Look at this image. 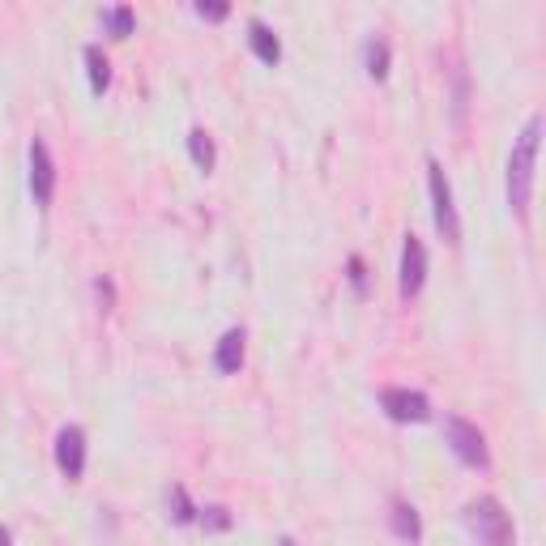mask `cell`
Wrapping results in <instances>:
<instances>
[{
    "label": "cell",
    "mask_w": 546,
    "mask_h": 546,
    "mask_svg": "<svg viewBox=\"0 0 546 546\" xmlns=\"http://www.w3.org/2000/svg\"><path fill=\"white\" fill-rule=\"evenodd\" d=\"M538 141H542V116H529L525 128L512 141L508 154V205L512 214L525 218L529 201H534V180H538Z\"/></svg>",
    "instance_id": "obj_1"
},
{
    "label": "cell",
    "mask_w": 546,
    "mask_h": 546,
    "mask_svg": "<svg viewBox=\"0 0 546 546\" xmlns=\"http://www.w3.org/2000/svg\"><path fill=\"white\" fill-rule=\"evenodd\" d=\"M461 521H465V529H470V538L478 546H517L512 517L495 495H478V500H470L465 512H461Z\"/></svg>",
    "instance_id": "obj_2"
},
{
    "label": "cell",
    "mask_w": 546,
    "mask_h": 546,
    "mask_svg": "<svg viewBox=\"0 0 546 546\" xmlns=\"http://www.w3.org/2000/svg\"><path fill=\"white\" fill-rule=\"evenodd\" d=\"M444 444L465 470H491V444L487 436L478 431V423L461 419V414H444Z\"/></svg>",
    "instance_id": "obj_3"
},
{
    "label": "cell",
    "mask_w": 546,
    "mask_h": 546,
    "mask_svg": "<svg viewBox=\"0 0 546 546\" xmlns=\"http://www.w3.org/2000/svg\"><path fill=\"white\" fill-rule=\"evenodd\" d=\"M427 192H431V218H436V231L448 248L461 244V214L453 201V184L440 167V158H427Z\"/></svg>",
    "instance_id": "obj_4"
},
{
    "label": "cell",
    "mask_w": 546,
    "mask_h": 546,
    "mask_svg": "<svg viewBox=\"0 0 546 546\" xmlns=\"http://www.w3.org/2000/svg\"><path fill=\"white\" fill-rule=\"evenodd\" d=\"M427 286V248L419 235H406V244H401V269H397V295L401 299H419Z\"/></svg>",
    "instance_id": "obj_5"
},
{
    "label": "cell",
    "mask_w": 546,
    "mask_h": 546,
    "mask_svg": "<svg viewBox=\"0 0 546 546\" xmlns=\"http://www.w3.org/2000/svg\"><path fill=\"white\" fill-rule=\"evenodd\" d=\"M26 158H30V197H35L39 210H47L52 197H56V158H52V150H47L43 137H30Z\"/></svg>",
    "instance_id": "obj_6"
},
{
    "label": "cell",
    "mask_w": 546,
    "mask_h": 546,
    "mask_svg": "<svg viewBox=\"0 0 546 546\" xmlns=\"http://www.w3.org/2000/svg\"><path fill=\"white\" fill-rule=\"evenodd\" d=\"M380 410L393 423H431V397L419 389H380Z\"/></svg>",
    "instance_id": "obj_7"
},
{
    "label": "cell",
    "mask_w": 546,
    "mask_h": 546,
    "mask_svg": "<svg viewBox=\"0 0 546 546\" xmlns=\"http://www.w3.org/2000/svg\"><path fill=\"white\" fill-rule=\"evenodd\" d=\"M56 470L69 478V483H82V474H86V431L77 423L56 431Z\"/></svg>",
    "instance_id": "obj_8"
},
{
    "label": "cell",
    "mask_w": 546,
    "mask_h": 546,
    "mask_svg": "<svg viewBox=\"0 0 546 546\" xmlns=\"http://www.w3.org/2000/svg\"><path fill=\"white\" fill-rule=\"evenodd\" d=\"M244 355H248V329H227L218 337L214 346V367L218 376H239V367H244Z\"/></svg>",
    "instance_id": "obj_9"
},
{
    "label": "cell",
    "mask_w": 546,
    "mask_h": 546,
    "mask_svg": "<svg viewBox=\"0 0 546 546\" xmlns=\"http://www.w3.org/2000/svg\"><path fill=\"white\" fill-rule=\"evenodd\" d=\"M389 529H393V538L397 542H406V546H419L423 542V517H419V508H414L410 500H397L389 504Z\"/></svg>",
    "instance_id": "obj_10"
},
{
    "label": "cell",
    "mask_w": 546,
    "mask_h": 546,
    "mask_svg": "<svg viewBox=\"0 0 546 546\" xmlns=\"http://www.w3.org/2000/svg\"><path fill=\"white\" fill-rule=\"evenodd\" d=\"M248 47H252V56H256V60L269 64V69L282 60V39L273 35V26L261 22V18H252V22H248Z\"/></svg>",
    "instance_id": "obj_11"
},
{
    "label": "cell",
    "mask_w": 546,
    "mask_h": 546,
    "mask_svg": "<svg viewBox=\"0 0 546 546\" xmlns=\"http://www.w3.org/2000/svg\"><path fill=\"white\" fill-rule=\"evenodd\" d=\"M82 60H86V73H90V94H94V99H103V94L111 90V60H107V52L99 43H86Z\"/></svg>",
    "instance_id": "obj_12"
},
{
    "label": "cell",
    "mask_w": 546,
    "mask_h": 546,
    "mask_svg": "<svg viewBox=\"0 0 546 546\" xmlns=\"http://www.w3.org/2000/svg\"><path fill=\"white\" fill-rule=\"evenodd\" d=\"M389 64H393V47H389V39H384V35H372V39L363 43V69H367V77L384 82V77H389Z\"/></svg>",
    "instance_id": "obj_13"
},
{
    "label": "cell",
    "mask_w": 546,
    "mask_h": 546,
    "mask_svg": "<svg viewBox=\"0 0 546 546\" xmlns=\"http://www.w3.org/2000/svg\"><path fill=\"white\" fill-rule=\"evenodd\" d=\"M188 154H192V167L210 175L218 167V150H214V137L205 133V128H192L188 133Z\"/></svg>",
    "instance_id": "obj_14"
},
{
    "label": "cell",
    "mask_w": 546,
    "mask_h": 546,
    "mask_svg": "<svg viewBox=\"0 0 546 546\" xmlns=\"http://www.w3.org/2000/svg\"><path fill=\"white\" fill-rule=\"evenodd\" d=\"M167 517H171L175 525H192V521H197V504L188 500V491H184L180 483L167 487Z\"/></svg>",
    "instance_id": "obj_15"
},
{
    "label": "cell",
    "mask_w": 546,
    "mask_h": 546,
    "mask_svg": "<svg viewBox=\"0 0 546 546\" xmlns=\"http://www.w3.org/2000/svg\"><path fill=\"white\" fill-rule=\"evenodd\" d=\"M103 26L111 39H128L137 30V13L128 5H111V9H103Z\"/></svg>",
    "instance_id": "obj_16"
},
{
    "label": "cell",
    "mask_w": 546,
    "mask_h": 546,
    "mask_svg": "<svg viewBox=\"0 0 546 546\" xmlns=\"http://www.w3.org/2000/svg\"><path fill=\"white\" fill-rule=\"evenodd\" d=\"M197 525L205 529V534H227V529L235 525V517H231L227 504H205V508H197Z\"/></svg>",
    "instance_id": "obj_17"
},
{
    "label": "cell",
    "mask_w": 546,
    "mask_h": 546,
    "mask_svg": "<svg viewBox=\"0 0 546 546\" xmlns=\"http://www.w3.org/2000/svg\"><path fill=\"white\" fill-rule=\"evenodd\" d=\"M465 107H470V82H465V73L457 69V77H453V124L457 128L465 124Z\"/></svg>",
    "instance_id": "obj_18"
},
{
    "label": "cell",
    "mask_w": 546,
    "mask_h": 546,
    "mask_svg": "<svg viewBox=\"0 0 546 546\" xmlns=\"http://www.w3.org/2000/svg\"><path fill=\"white\" fill-rule=\"evenodd\" d=\"M346 269H350L346 278H350V286H355V295H359V299L372 295V286H367V265H363V256H350Z\"/></svg>",
    "instance_id": "obj_19"
},
{
    "label": "cell",
    "mask_w": 546,
    "mask_h": 546,
    "mask_svg": "<svg viewBox=\"0 0 546 546\" xmlns=\"http://www.w3.org/2000/svg\"><path fill=\"white\" fill-rule=\"evenodd\" d=\"M197 18L222 22V18H231V5H227V0H197Z\"/></svg>",
    "instance_id": "obj_20"
},
{
    "label": "cell",
    "mask_w": 546,
    "mask_h": 546,
    "mask_svg": "<svg viewBox=\"0 0 546 546\" xmlns=\"http://www.w3.org/2000/svg\"><path fill=\"white\" fill-rule=\"evenodd\" d=\"M94 291H99V299H103V312H111V282L99 278V282H94Z\"/></svg>",
    "instance_id": "obj_21"
},
{
    "label": "cell",
    "mask_w": 546,
    "mask_h": 546,
    "mask_svg": "<svg viewBox=\"0 0 546 546\" xmlns=\"http://www.w3.org/2000/svg\"><path fill=\"white\" fill-rule=\"evenodd\" d=\"M0 546H13V534H9L5 525H0Z\"/></svg>",
    "instance_id": "obj_22"
},
{
    "label": "cell",
    "mask_w": 546,
    "mask_h": 546,
    "mask_svg": "<svg viewBox=\"0 0 546 546\" xmlns=\"http://www.w3.org/2000/svg\"><path fill=\"white\" fill-rule=\"evenodd\" d=\"M278 546H299V542H295L291 534H282V538H278Z\"/></svg>",
    "instance_id": "obj_23"
}]
</instances>
